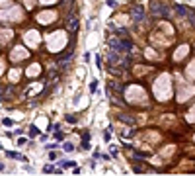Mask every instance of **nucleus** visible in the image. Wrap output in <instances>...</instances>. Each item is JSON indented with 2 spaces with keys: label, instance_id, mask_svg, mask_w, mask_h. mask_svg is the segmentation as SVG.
Returning <instances> with one entry per match:
<instances>
[{
  "label": "nucleus",
  "instance_id": "nucleus-6",
  "mask_svg": "<svg viewBox=\"0 0 195 176\" xmlns=\"http://www.w3.org/2000/svg\"><path fill=\"white\" fill-rule=\"evenodd\" d=\"M68 27H70V29H76V27H78V20L74 18L72 22H68Z\"/></svg>",
  "mask_w": 195,
  "mask_h": 176
},
{
  "label": "nucleus",
  "instance_id": "nucleus-4",
  "mask_svg": "<svg viewBox=\"0 0 195 176\" xmlns=\"http://www.w3.org/2000/svg\"><path fill=\"white\" fill-rule=\"evenodd\" d=\"M61 164H63L65 168H74V166H76V163H74V161H65V163H61Z\"/></svg>",
  "mask_w": 195,
  "mask_h": 176
},
{
  "label": "nucleus",
  "instance_id": "nucleus-16",
  "mask_svg": "<svg viewBox=\"0 0 195 176\" xmlns=\"http://www.w3.org/2000/svg\"><path fill=\"white\" fill-rule=\"evenodd\" d=\"M24 143H27V139H26V137H22V139H18V145H24Z\"/></svg>",
  "mask_w": 195,
  "mask_h": 176
},
{
  "label": "nucleus",
  "instance_id": "nucleus-1",
  "mask_svg": "<svg viewBox=\"0 0 195 176\" xmlns=\"http://www.w3.org/2000/svg\"><path fill=\"white\" fill-rule=\"evenodd\" d=\"M152 14H158V16H164V18H168V8L164 6V2H158V0H154L152 2Z\"/></svg>",
  "mask_w": 195,
  "mask_h": 176
},
{
  "label": "nucleus",
  "instance_id": "nucleus-5",
  "mask_svg": "<svg viewBox=\"0 0 195 176\" xmlns=\"http://www.w3.org/2000/svg\"><path fill=\"white\" fill-rule=\"evenodd\" d=\"M10 16H12L10 20H18V18H16V16H18V10H14V12H10ZM2 18H4V20H8V14H2Z\"/></svg>",
  "mask_w": 195,
  "mask_h": 176
},
{
  "label": "nucleus",
  "instance_id": "nucleus-11",
  "mask_svg": "<svg viewBox=\"0 0 195 176\" xmlns=\"http://www.w3.org/2000/svg\"><path fill=\"white\" fill-rule=\"evenodd\" d=\"M2 123H4V125H8V127H10V125H14V121H12V119H8V117H4V121H2Z\"/></svg>",
  "mask_w": 195,
  "mask_h": 176
},
{
  "label": "nucleus",
  "instance_id": "nucleus-7",
  "mask_svg": "<svg viewBox=\"0 0 195 176\" xmlns=\"http://www.w3.org/2000/svg\"><path fill=\"white\" fill-rule=\"evenodd\" d=\"M65 151L66 153H72V151H74V145L72 143H65Z\"/></svg>",
  "mask_w": 195,
  "mask_h": 176
},
{
  "label": "nucleus",
  "instance_id": "nucleus-2",
  "mask_svg": "<svg viewBox=\"0 0 195 176\" xmlns=\"http://www.w3.org/2000/svg\"><path fill=\"white\" fill-rule=\"evenodd\" d=\"M133 20H135L136 24L144 20V8H143V6H139V4H136V6L133 8Z\"/></svg>",
  "mask_w": 195,
  "mask_h": 176
},
{
  "label": "nucleus",
  "instance_id": "nucleus-12",
  "mask_svg": "<svg viewBox=\"0 0 195 176\" xmlns=\"http://www.w3.org/2000/svg\"><path fill=\"white\" fill-rule=\"evenodd\" d=\"M115 4H117L115 0H107V6H109V8H115Z\"/></svg>",
  "mask_w": 195,
  "mask_h": 176
},
{
  "label": "nucleus",
  "instance_id": "nucleus-14",
  "mask_svg": "<svg viewBox=\"0 0 195 176\" xmlns=\"http://www.w3.org/2000/svg\"><path fill=\"white\" fill-rule=\"evenodd\" d=\"M133 172H136V174H141V172H143V168H141V166H133Z\"/></svg>",
  "mask_w": 195,
  "mask_h": 176
},
{
  "label": "nucleus",
  "instance_id": "nucleus-9",
  "mask_svg": "<svg viewBox=\"0 0 195 176\" xmlns=\"http://www.w3.org/2000/svg\"><path fill=\"white\" fill-rule=\"evenodd\" d=\"M96 88H98V80H92V82H90V90L96 92Z\"/></svg>",
  "mask_w": 195,
  "mask_h": 176
},
{
  "label": "nucleus",
  "instance_id": "nucleus-3",
  "mask_svg": "<svg viewBox=\"0 0 195 176\" xmlns=\"http://www.w3.org/2000/svg\"><path fill=\"white\" fill-rule=\"evenodd\" d=\"M176 10H178V14H180V16H185V18H189V16H191V10H189V8H185V6H182V4H176Z\"/></svg>",
  "mask_w": 195,
  "mask_h": 176
},
{
  "label": "nucleus",
  "instance_id": "nucleus-10",
  "mask_svg": "<svg viewBox=\"0 0 195 176\" xmlns=\"http://www.w3.org/2000/svg\"><path fill=\"white\" fill-rule=\"evenodd\" d=\"M82 143H90V133H84V137H82Z\"/></svg>",
  "mask_w": 195,
  "mask_h": 176
},
{
  "label": "nucleus",
  "instance_id": "nucleus-15",
  "mask_svg": "<svg viewBox=\"0 0 195 176\" xmlns=\"http://www.w3.org/2000/svg\"><path fill=\"white\" fill-rule=\"evenodd\" d=\"M29 135H31V137H35V135H37V127H31V131H29Z\"/></svg>",
  "mask_w": 195,
  "mask_h": 176
},
{
  "label": "nucleus",
  "instance_id": "nucleus-8",
  "mask_svg": "<svg viewBox=\"0 0 195 176\" xmlns=\"http://www.w3.org/2000/svg\"><path fill=\"white\" fill-rule=\"evenodd\" d=\"M96 67L102 71V57H100V55H96Z\"/></svg>",
  "mask_w": 195,
  "mask_h": 176
},
{
  "label": "nucleus",
  "instance_id": "nucleus-13",
  "mask_svg": "<svg viewBox=\"0 0 195 176\" xmlns=\"http://www.w3.org/2000/svg\"><path fill=\"white\" fill-rule=\"evenodd\" d=\"M66 121H70V123H74V121H76V117H74V116H66Z\"/></svg>",
  "mask_w": 195,
  "mask_h": 176
}]
</instances>
